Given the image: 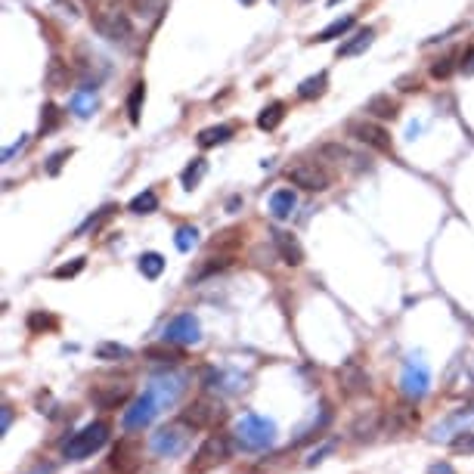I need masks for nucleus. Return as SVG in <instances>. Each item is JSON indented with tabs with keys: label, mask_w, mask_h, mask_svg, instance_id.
<instances>
[{
	"label": "nucleus",
	"mask_w": 474,
	"mask_h": 474,
	"mask_svg": "<svg viewBox=\"0 0 474 474\" xmlns=\"http://www.w3.org/2000/svg\"><path fill=\"white\" fill-rule=\"evenodd\" d=\"M236 434H239V440L251 450H267V447H273V440H276V425L257 412H245L239 419V425H236Z\"/></svg>",
	"instance_id": "1"
},
{
	"label": "nucleus",
	"mask_w": 474,
	"mask_h": 474,
	"mask_svg": "<svg viewBox=\"0 0 474 474\" xmlns=\"http://www.w3.org/2000/svg\"><path fill=\"white\" fill-rule=\"evenodd\" d=\"M106 437H109V425H106V422H93V425L81 428L78 434H71L69 443L62 447V452H66V459H87L103 447Z\"/></svg>",
	"instance_id": "2"
},
{
	"label": "nucleus",
	"mask_w": 474,
	"mask_h": 474,
	"mask_svg": "<svg viewBox=\"0 0 474 474\" xmlns=\"http://www.w3.org/2000/svg\"><path fill=\"white\" fill-rule=\"evenodd\" d=\"M285 180L292 186H301V189H307V192H322V189H329L332 177L316 161H294L285 168Z\"/></svg>",
	"instance_id": "3"
},
{
	"label": "nucleus",
	"mask_w": 474,
	"mask_h": 474,
	"mask_svg": "<svg viewBox=\"0 0 474 474\" xmlns=\"http://www.w3.org/2000/svg\"><path fill=\"white\" fill-rule=\"evenodd\" d=\"M431 387V369L425 360H419V357H412V360H406L403 366V375H400V391H403L406 400H422L428 394Z\"/></svg>",
	"instance_id": "4"
},
{
	"label": "nucleus",
	"mask_w": 474,
	"mask_h": 474,
	"mask_svg": "<svg viewBox=\"0 0 474 474\" xmlns=\"http://www.w3.org/2000/svg\"><path fill=\"white\" fill-rule=\"evenodd\" d=\"M93 31L106 41H127L134 34V22L121 10H103L93 16Z\"/></svg>",
	"instance_id": "5"
},
{
	"label": "nucleus",
	"mask_w": 474,
	"mask_h": 474,
	"mask_svg": "<svg viewBox=\"0 0 474 474\" xmlns=\"http://www.w3.org/2000/svg\"><path fill=\"white\" fill-rule=\"evenodd\" d=\"M186 440H189V425L180 422V425H168V428H158L149 440V450L155 456H177V452L186 450Z\"/></svg>",
	"instance_id": "6"
},
{
	"label": "nucleus",
	"mask_w": 474,
	"mask_h": 474,
	"mask_svg": "<svg viewBox=\"0 0 474 474\" xmlns=\"http://www.w3.org/2000/svg\"><path fill=\"white\" fill-rule=\"evenodd\" d=\"M227 459H229V440H227L224 434H211L202 447H199L196 459H192V465H189V471L192 474H202L208 468H214V465L227 462Z\"/></svg>",
	"instance_id": "7"
},
{
	"label": "nucleus",
	"mask_w": 474,
	"mask_h": 474,
	"mask_svg": "<svg viewBox=\"0 0 474 474\" xmlns=\"http://www.w3.org/2000/svg\"><path fill=\"white\" fill-rule=\"evenodd\" d=\"M347 134L354 136L357 143H363V146L375 149V152H394L391 134H387L382 124H375V121H350Z\"/></svg>",
	"instance_id": "8"
},
{
	"label": "nucleus",
	"mask_w": 474,
	"mask_h": 474,
	"mask_svg": "<svg viewBox=\"0 0 474 474\" xmlns=\"http://www.w3.org/2000/svg\"><path fill=\"white\" fill-rule=\"evenodd\" d=\"M158 400H155V394L149 391L146 387V394H143V397H136L134 403H131V409H124V415H121V425H124L127 431H143L149 425V422L155 419L158 415Z\"/></svg>",
	"instance_id": "9"
},
{
	"label": "nucleus",
	"mask_w": 474,
	"mask_h": 474,
	"mask_svg": "<svg viewBox=\"0 0 474 474\" xmlns=\"http://www.w3.org/2000/svg\"><path fill=\"white\" fill-rule=\"evenodd\" d=\"M149 391L155 394L158 406H174L180 400V394L186 391V375L183 372H164V375H155L149 382Z\"/></svg>",
	"instance_id": "10"
},
{
	"label": "nucleus",
	"mask_w": 474,
	"mask_h": 474,
	"mask_svg": "<svg viewBox=\"0 0 474 474\" xmlns=\"http://www.w3.org/2000/svg\"><path fill=\"white\" fill-rule=\"evenodd\" d=\"M164 341L171 344H199L202 341V326L192 313H177L164 329Z\"/></svg>",
	"instance_id": "11"
},
{
	"label": "nucleus",
	"mask_w": 474,
	"mask_h": 474,
	"mask_svg": "<svg viewBox=\"0 0 474 474\" xmlns=\"http://www.w3.org/2000/svg\"><path fill=\"white\" fill-rule=\"evenodd\" d=\"M471 422H474V403L450 412L447 419H440L434 428H431L428 437L431 440H450V437H456V434H465V428H468Z\"/></svg>",
	"instance_id": "12"
},
{
	"label": "nucleus",
	"mask_w": 474,
	"mask_h": 474,
	"mask_svg": "<svg viewBox=\"0 0 474 474\" xmlns=\"http://www.w3.org/2000/svg\"><path fill=\"white\" fill-rule=\"evenodd\" d=\"M224 419V406L217 403V400H196V403L189 406V412H183V422L189 428H211L217 425V422Z\"/></svg>",
	"instance_id": "13"
},
{
	"label": "nucleus",
	"mask_w": 474,
	"mask_h": 474,
	"mask_svg": "<svg viewBox=\"0 0 474 474\" xmlns=\"http://www.w3.org/2000/svg\"><path fill=\"white\" fill-rule=\"evenodd\" d=\"M335 375H338V385H341V391L347 394V397H357V394L369 391V375H366L363 366L357 360H347L338 372H335Z\"/></svg>",
	"instance_id": "14"
},
{
	"label": "nucleus",
	"mask_w": 474,
	"mask_h": 474,
	"mask_svg": "<svg viewBox=\"0 0 474 474\" xmlns=\"http://www.w3.org/2000/svg\"><path fill=\"white\" fill-rule=\"evenodd\" d=\"M273 245H276L279 257H282L285 264H292V267H301L304 264V248H301V242L294 239L292 233H285V229H273Z\"/></svg>",
	"instance_id": "15"
},
{
	"label": "nucleus",
	"mask_w": 474,
	"mask_h": 474,
	"mask_svg": "<svg viewBox=\"0 0 474 474\" xmlns=\"http://www.w3.org/2000/svg\"><path fill=\"white\" fill-rule=\"evenodd\" d=\"M99 99H96V84H84L81 90L71 93V112L78 115V118H90L93 112H96Z\"/></svg>",
	"instance_id": "16"
},
{
	"label": "nucleus",
	"mask_w": 474,
	"mask_h": 474,
	"mask_svg": "<svg viewBox=\"0 0 474 474\" xmlns=\"http://www.w3.org/2000/svg\"><path fill=\"white\" fill-rule=\"evenodd\" d=\"M124 397H127V385H96L90 391V400L96 406H103V409L118 406Z\"/></svg>",
	"instance_id": "17"
},
{
	"label": "nucleus",
	"mask_w": 474,
	"mask_h": 474,
	"mask_svg": "<svg viewBox=\"0 0 474 474\" xmlns=\"http://www.w3.org/2000/svg\"><path fill=\"white\" fill-rule=\"evenodd\" d=\"M372 41H375V28H360V31H354L350 34V41H344V44L338 47V59H347V56L363 53Z\"/></svg>",
	"instance_id": "18"
},
{
	"label": "nucleus",
	"mask_w": 474,
	"mask_h": 474,
	"mask_svg": "<svg viewBox=\"0 0 474 474\" xmlns=\"http://www.w3.org/2000/svg\"><path fill=\"white\" fill-rule=\"evenodd\" d=\"M71 81V69L66 59H59V56H53L47 66V87L50 90H66Z\"/></svg>",
	"instance_id": "19"
},
{
	"label": "nucleus",
	"mask_w": 474,
	"mask_h": 474,
	"mask_svg": "<svg viewBox=\"0 0 474 474\" xmlns=\"http://www.w3.org/2000/svg\"><path fill=\"white\" fill-rule=\"evenodd\" d=\"M294 205H298V199H294V192H292V189H276V192L270 196V214H273L276 220L292 217Z\"/></svg>",
	"instance_id": "20"
},
{
	"label": "nucleus",
	"mask_w": 474,
	"mask_h": 474,
	"mask_svg": "<svg viewBox=\"0 0 474 474\" xmlns=\"http://www.w3.org/2000/svg\"><path fill=\"white\" fill-rule=\"evenodd\" d=\"M366 112H369V115H375V118H397V112H400V106L397 103H394V99L391 96H387V93H375V96H372L369 99V103H366Z\"/></svg>",
	"instance_id": "21"
},
{
	"label": "nucleus",
	"mask_w": 474,
	"mask_h": 474,
	"mask_svg": "<svg viewBox=\"0 0 474 474\" xmlns=\"http://www.w3.org/2000/svg\"><path fill=\"white\" fill-rule=\"evenodd\" d=\"M357 19L354 16H341V19H335L332 25H326L319 34H313V41L316 44H329V41H335V38H341V34H347L350 28H354Z\"/></svg>",
	"instance_id": "22"
},
{
	"label": "nucleus",
	"mask_w": 474,
	"mask_h": 474,
	"mask_svg": "<svg viewBox=\"0 0 474 474\" xmlns=\"http://www.w3.org/2000/svg\"><path fill=\"white\" fill-rule=\"evenodd\" d=\"M329 87V75L326 71H319V75H313V78H307V81H301V87H298V96L301 99H316V96H322Z\"/></svg>",
	"instance_id": "23"
},
{
	"label": "nucleus",
	"mask_w": 474,
	"mask_h": 474,
	"mask_svg": "<svg viewBox=\"0 0 474 474\" xmlns=\"http://www.w3.org/2000/svg\"><path fill=\"white\" fill-rule=\"evenodd\" d=\"M229 136H233V127L229 124H217V127H205L202 134H199V146L202 149H211V146H220V143H227Z\"/></svg>",
	"instance_id": "24"
},
{
	"label": "nucleus",
	"mask_w": 474,
	"mask_h": 474,
	"mask_svg": "<svg viewBox=\"0 0 474 474\" xmlns=\"http://www.w3.org/2000/svg\"><path fill=\"white\" fill-rule=\"evenodd\" d=\"M282 118H285V106L282 103H270L267 109L257 115V127H261V131H276V127L282 124Z\"/></svg>",
	"instance_id": "25"
},
{
	"label": "nucleus",
	"mask_w": 474,
	"mask_h": 474,
	"mask_svg": "<svg viewBox=\"0 0 474 474\" xmlns=\"http://www.w3.org/2000/svg\"><path fill=\"white\" fill-rule=\"evenodd\" d=\"M208 174V161L205 158H192V164H186V171L180 174V180L186 189H196L199 183H202V177Z\"/></svg>",
	"instance_id": "26"
},
{
	"label": "nucleus",
	"mask_w": 474,
	"mask_h": 474,
	"mask_svg": "<svg viewBox=\"0 0 474 474\" xmlns=\"http://www.w3.org/2000/svg\"><path fill=\"white\" fill-rule=\"evenodd\" d=\"M143 99H146V84L136 81L131 87V96H127V115H131L134 124H140V112H143Z\"/></svg>",
	"instance_id": "27"
},
{
	"label": "nucleus",
	"mask_w": 474,
	"mask_h": 474,
	"mask_svg": "<svg viewBox=\"0 0 474 474\" xmlns=\"http://www.w3.org/2000/svg\"><path fill=\"white\" fill-rule=\"evenodd\" d=\"M161 270H164V257L158 254V251H146V254L140 257V273L146 279H158Z\"/></svg>",
	"instance_id": "28"
},
{
	"label": "nucleus",
	"mask_w": 474,
	"mask_h": 474,
	"mask_svg": "<svg viewBox=\"0 0 474 474\" xmlns=\"http://www.w3.org/2000/svg\"><path fill=\"white\" fill-rule=\"evenodd\" d=\"M131 6H134L136 16H143V19H155V16H161V13H164L168 0H131Z\"/></svg>",
	"instance_id": "29"
},
{
	"label": "nucleus",
	"mask_w": 474,
	"mask_h": 474,
	"mask_svg": "<svg viewBox=\"0 0 474 474\" xmlns=\"http://www.w3.org/2000/svg\"><path fill=\"white\" fill-rule=\"evenodd\" d=\"M131 211H134V214H152V211H158V196H155V189H143L140 196H134Z\"/></svg>",
	"instance_id": "30"
},
{
	"label": "nucleus",
	"mask_w": 474,
	"mask_h": 474,
	"mask_svg": "<svg viewBox=\"0 0 474 474\" xmlns=\"http://www.w3.org/2000/svg\"><path fill=\"white\" fill-rule=\"evenodd\" d=\"M131 350L124 347V344H115V341H103V344H96V360H121V357H127Z\"/></svg>",
	"instance_id": "31"
},
{
	"label": "nucleus",
	"mask_w": 474,
	"mask_h": 474,
	"mask_svg": "<svg viewBox=\"0 0 474 474\" xmlns=\"http://www.w3.org/2000/svg\"><path fill=\"white\" fill-rule=\"evenodd\" d=\"M59 118H62V112L56 109L53 103H47L44 109H41V136L50 134V131H56V127H59Z\"/></svg>",
	"instance_id": "32"
},
{
	"label": "nucleus",
	"mask_w": 474,
	"mask_h": 474,
	"mask_svg": "<svg viewBox=\"0 0 474 474\" xmlns=\"http://www.w3.org/2000/svg\"><path fill=\"white\" fill-rule=\"evenodd\" d=\"M115 211H118V208H115V205H106V208H103V211H99V214H93V217L87 220V224H84L81 229H78V236H87V233H90V229H93V233H96V229H99V227H103V224H106V220H109V217H112V214H115Z\"/></svg>",
	"instance_id": "33"
},
{
	"label": "nucleus",
	"mask_w": 474,
	"mask_h": 474,
	"mask_svg": "<svg viewBox=\"0 0 474 474\" xmlns=\"http://www.w3.org/2000/svg\"><path fill=\"white\" fill-rule=\"evenodd\" d=\"M199 242V229L196 227H180L177 229V236H174V245L180 248V251H189L192 245Z\"/></svg>",
	"instance_id": "34"
},
{
	"label": "nucleus",
	"mask_w": 474,
	"mask_h": 474,
	"mask_svg": "<svg viewBox=\"0 0 474 474\" xmlns=\"http://www.w3.org/2000/svg\"><path fill=\"white\" fill-rule=\"evenodd\" d=\"M28 329H31V332H41V329H56V319H53V316H47V313H41V310H34L31 316H28Z\"/></svg>",
	"instance_id": "35"
},
{
	"label": "nucleus",
	"mask_w": 474,
	"mask_h": 474,
	"mask_svg": "<svg viewBox=\"0 0 474 474\" xmlns=\"http://www.w3.org/2000/svg\"><path fill=\"white\" fill-rule=\"evenodd\" d=\"M71 155V149H59V152H53V155H50L47 158V174L50 177H56V174H59V171H62V164H66V158Z\"/></svg>",
	"instance_id": "36"
},
{
	"label": "nucleus",
	"mask_w": 474,
	"mask_h": 474,
	"mask_svg": "<svg viewBox=\"0 0 474 474\" xmlns=\"http://www.w3.org/2000/svg\"><path fill=\"white\" fill-rule=\"evenodd\" d=\"M81 270H84V257H75L71 264H62V267H56L53 276H56V279H71V276H78Z\"/></svg>",
	"instance_id": "37"
},
{
	"label": "nucleus",
	"mask_w": 474,
	"mask_h": 474,
	"mask_svg": "<svg viewBox=\"0 0 474 474\" xmlns=\"http://www.w3.org/2000/svg\"><path fill=\"white\" fill-rule=\"evenodd\" d=\"M431 75H434L437 81L450 78V75H452V56H443V59H437L434 66H431Z\"/></svg>",
	"instance_id": "38"
},
{
	"label": "nucleus",
	"mask_w": 474,
	"mask_h": 474,
	"mask_svg": "<svg viewBox=\"0 0 474 474\" xmlns=\"http://www.w3.org/2000/svg\"><path fill=\"white\" fill-rule=\"evenodd\" d=\"M322 158H335V161H341V158H350V152L341 146V143H326V146L319 149Z\"/></svg>",
	"instance_id": "39"
},
{
	"label": "nucleus",
	"mask_w": 474,
	"mask_h": 474,
	"mask_svg": "<svg viewBox=\"0 0 474 474\" xmlns=\"http://www.w3.org/2000/svg\"><path fill=\"white\" fill-rule=\"evenodd\" d=\"M146 357H149V360H155V363H177V360H180L177 354H171V350H161V347H149Z\"/></svg>",
	"instance_id": "40"
},
{
	"label": "nucleus",
	"mask_w": 474,
	"mask_h": 474,
	"mask_svg": "<svg viewBox=\"0 0 474 474\" xmlns=\"http://www.w3.org/2000/svg\"><path fill=\"white\" fill-rule=\"evenodd\" d=\"M459 69H462L465 75H468V71H474V50H471V47L462 53V62H459Z\"/></svg>",
	"instance_id": "41"
},
{
	"label": "nucleus",
	"mask_w": 474,
	"mask_h": 474,
	"mask_svg": "<svg viewBox=\"0 0 474 474\" xmlns=\"http://www.w3.org/2000/svg\"><path fill=\"white\" fill-rule=\"evenodd\" d=\"M456 452H474V434H465L462 440H456Z\"/></svg>",
	"instance_id": "42"
},
{
	"label": "nucleus",
	"mask_w": 474,
	"mask_h": 474,
	"mask_svg": "<svg viewBox=\"0 0 474 474\" xmlns=\"http://www.w3.org/2000/svg\"><path fill=\"white\" fill-rule=\"evenodd\" d=\"M25 136H22V140H19V143H13V146L10 149H3V161H13V155H16V152H22V149H25Z\"/></svg>",
	"instance_id": "43"
},
{
	"label": "nucleus",
	"mask_w": 474,
	"mask_h": 474,
	"mask_svg": "<svg viewBox=\"0 0 474 474\" xmlns=\"http://www.w3.org/2000/svg\"><path fill=\"white\" fill-rule=\"evenodd\" d=\"M428 474H456V471H452L450 462H434V465L428 468Z\"/></svg>",
	"instance_id": "44"
},
{
	"label": "nucleus",
	"mask_w": 474,
	"mask_h": 474,
	"mask_svg": "<svg viewBox=\"0 0 474 474\" xmlns=\"http://www.w3.org/2000/svg\"><path fill=\"white\" fill-rule=\"evenodd\" d=\"M28 474H53V465H44V462H38Z\"/></svg>",
	"instance_id": "45"
},
{
	"label": "nucleus",
	"mask_w": 474,
	"mask_h": 474,
	"mask_svg": "<svg viewBox=\"0 0 474 474\" xmlns=\"http://www.w3.org/2000/svg\"><path fill=\"white\" fill-rule=\"evenodd\" d=\"M10 422H13V412H10V406H3V425H0V431H10Z\"/></svg>",
	"instance_id": "46"
},
{
	"label": "nucleus",
	"mask_w": 474,
	"mask_h": 474,
	"mask_svg": "<svg viewBox=\"0 0 474 474\" xmlns=\"http://www.w3.org/2000/svg\"><path fill=\"white\" fill-rule=\"evenodd\" d=\"M341 3V0H329V6H338Z\"/></svg>",
	"instance_id": "47"
},
{
	"label": "nucleus",
	"mask_w": 474,
	"mask_h": 474,
	"mask_svg": "<svg viewBox=\"0 0 474 474\" xmlns=\"http://www.w3.org/2000/svg\"><path fill=\"white\" fill-rule=\"evenodd\" d=\"M242 3H254V0H242Z\"/></svg>",
	"instance_id": "48"
},
{
	"label": "nucleus",
	"mask_w": 474,
	"mask_h": 474,
	"mask_svg": "<svg viewBox=\"0 0 474 474\" xmlns=\"http://www.w3.org/2000/svg\"><path fill=\"white\" fill-rule=\"evenodd\" d=\"M87 3H96V0H87Z\"/></svg>",
	"instance_id": "49"
}]
</instances>
